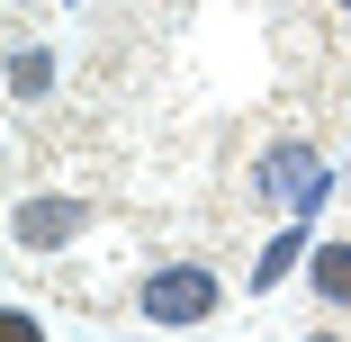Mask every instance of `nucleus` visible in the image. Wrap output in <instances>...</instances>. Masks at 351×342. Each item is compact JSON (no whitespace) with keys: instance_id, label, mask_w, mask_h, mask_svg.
<instances>
[{"instance_id":"423d86ee","label":"nucleus","mask_w":351,"mask_h":342,"mask_svg":"<svg viewBox=\"0 0 351 342\" xmlns=\"http://www.w3.org/2000/svg\"><path fill=\"white\" fill-rule=\"evenodd\" d=\"M45 82H54V54H36V45H19V63H10V90H19V99H36Z\"/></svg>"},{"instance_id":"f257e3e1","label":"nucleus","mask_w":351,"mask_h":342,"mask_svg":"<svg viewBox=\"0 0 351 342\" xmlns=\"http://www.w3.org/2000/svg\"><path fill=\"white\" fill-rule=\"evenodd\" d=\"M217 270H207V261H171V270H154V280H145V297H135V315H145V324H207V315H217Z\"/></svg>"},{"instance_id":"39448f33","label":"nucleus","mask_w":351,"mask_h":342,"mask_svg":"<svg viewBox=\"0 0 351 342\" xmlns=\"http://www.w3.org/2000/svg\"><path fill=\"white\" fill-rule=\"evenodd\" d=\"M298 252H306V225H279V243L252 261V289H279V280L298 270Z\"/></svg>"},{"instance_id":"20e7f679","label":"nucleus","mask_w":351,"mask_h":342,"mask_svg":"<svg viewBox=\"0 0 351 342\" xmlns=\"http://www.w3.org/2000/svg\"><path fill=\"white\" fill-rule=\"evenodd\" d=\"M315 297L351 306V243H315Z\"/></svg>"},{"instance_id":"1a4fd4ad","label":"nucleus","mask_w":351,"mask_h":342,"mask_svg":"<svg viewBox=\"0 0 351 342\" xmlns=\"http://www.w3.org/2000/svg\"><path fill=\"white\" fill-rule=\"evenodd\" d=\"M342 10H351V0H342Z\"/></svg>"},{"instance_id":"0eeeda50","label":"nucleus","mask_w":351,"mask_h":342,"mask_svg":"<svg viewBox=\"0 0 351 342\" xmlns=\"http://www.w3.org/2000/svg\"><path fill=\"white\" fill-rule=\"evenodd\" d=\"M0 342H45V333H36V315H0Z\"/></svg>"},{"instance_id":"6e6552de","label":"nucleus","mask_w":351,"mask_h":342,"mask_svg":"<svg viewBox=\"0 0 351 342\" xmlns=\"http://www.w3.org/2000/svg\"><path fill=\"white\" fill-rule=\"evenodd\" d=\"M315 342H333V333H315Z\"/></svg>"},{"instance_id":"f03ea898","label":"nucleus","mask_w":351,"mask_h":342,"mask_svg":"<svg viewBox=\"0 0 351 342\" xmlns=\"http://www.w3.org/2000/svg\"><path fill=\"white\" fill-rule=\"evenodd\" d=\"M261 198L289 208V217H306L315 198H324V162H315L306 145H270V154H261Z\"/></svg>"},{"instance_id":"7ed1b4c3","label":"nucleus","mask_w":351,"mask_h":342,"mask_svg":"<svg viewBox=\"0 0 351 342\" xmlns=\"http://www.w3.org/2000/svg\"><path fill=\"white\" fill-rule=\"evenodd\" d=\"M82 225H90V208H82V198H27L10 234H19L27 252H54V243H73Z\"/></svg>"}]
</instances>
